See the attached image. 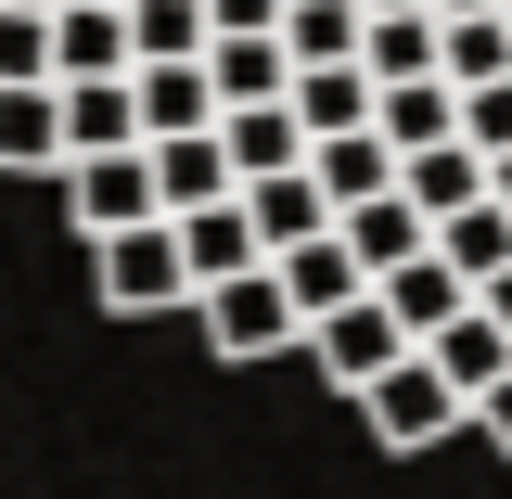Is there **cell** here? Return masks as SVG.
<instances>
[{"mask_svg": "<svg viewBox=\"0 0 512 499\" xmlns=\"http://www.w3.org/2000/svg\"><path fill=\"white\" fill-rule=\"evenodd\" d=\"M52 13H128V0H52Z\"/></svg>", "mask_w": 512, "mask_h": 499, "instance_id": "cell-36", "label": "cell"}, {"mask_svg": "<svg viewBox=\"0 0 512 499\" xmlns=\"http://www.w3.org/2000/svg\"><path fill=\"white\" fill-rule=\"evenodd\" d=\"M77 77H128V13H52V90Z\"/></svg>", "mask_w": 512, "mask_h": 499, "instance_id": "cell-21", "label": "cell"}, {"mask_svg": "<svg viewBox=\"0 0 512 499\" xmlns=\"http://www.w3.org/2000/svg\"><path fill=\"white\" fill-rule=\"evenodd\" d=\"M308 180H320L333 218H359V205L397 192V154H384V128H346V141H308Z\"/></svg>", "mask_w": 512, "mask_h": 499, "instance_id": "cell-10", "label": "cell"}, {"mask_svg": "<svg viewBox=\"0 0 512 499\" xmlns=\"http://www.w3.org/2000/svg\"><path fill=\"white\" fill-rule=\"evenodd\" d=\"M359 77H372V90H410V77H436V13H372V39H359Z\"/></svg>", "mask_w": 512, "mask_h": 499, "instance_id": "cell-22", "label": "cell"}, {"mask_svg": "<svg viewBox=\"0 0 512 499\" xmlns=\"http://www.w3.org/2000/svg\"><path fill=\"white\" fill-rule=\"evenodd\" d=\"M0 90H52V13H0Z\"/></svg>", "mask_w": 512, "mask_h": 499, "instance_id": "cell-28", "label": "cell"}, {"mask_svg": "<svg viewBox=\"0 0 512 499\" xmlns=\"http://www.w3.org/2000/svg\"><path fill=\"white\" fill-rule=\"evenodd\" d=\"M128 141H141L128 77H77V90H64V167H77V154H128Z\"/></svg>", "mask_w": 512, "mask_h": 499, "instance_id": "cell-17", "label": "cell"}, {"mask_svg": "<svg viewBox=\"0 0 512 499\" xmlns=\"http://www.w3.org/2000/svg\"><path fill=\"white\" fill-rule=\"evenodd\" d=\"M372 295H384V308H397V333H410V346H436L448 320L474 308V282H461V269H448V256H436V244L410 256V269H397V282H372Z\"/></svg>", "mask_w": 512, "mask_h": 499, "instance_id": "cell-14", "label": "cell"}, {"mask_svg": "<svg viewBox=\"0 0 512 499\" xmlns=\"http://www.w3.org/2000/svg\"><path fill=\"white\" fill-rule=\"evenodd\" d=\"M167 231H180V269H192V295H218V282L269 269V244H256V218H244V192H231V205H205V218H167Z\"/></svg>", "mask_w": 512, "mask_h": 499, "instance_id": "cell-7", "label": "cell"}, {"mask_svg": "<svg viewBox=\"0 0 512 499\" xmlns=\"http://www.w3.org/2000/svg\"><path fill=\"white\" fill-rule=\"evenodd\" d=\"M0 167H52L64 180V90H0Z\"/></svg>", "mask_w": 512, "mask_h": 499, "instance_id": "cell-23", "label": "cell"}, {"mask_svg": "<svg viewBox=\"0 0 512 499\" xmlns=\"http://www.w3.org/2000/svg\"><path fill=\"white\" fill-rule=\"evenodd\" d=\"M218 154H231V192L244 180H295L308 167V128H295V103H244V116H218Z\"/></svg>", "mask_w": 512, "mask_h": 499, "instance_id": "cell-8", "label": "cell"}, {"mask_svg": "<svg viewBox=\"0 0 512 499\" xmlns=\"http://www.w3.org/2000/svg\"><path fill=\"white\" fill-rule=\"evenodd\" d=\"M244 218H256V244H269V256H295V244L333 231V205H320L308 167H295V180H244Z\"/></svg>", "mask_w": 512, "mask_h": 499, "instance_id": "cell-18", "label": "cell"}, {"mask_svg": "<svg viewBox=\"0 0 512 499\" xmlns=\"http://www.w3.org/2000/svg\"><path fill=\"white\" fill-rule=\"evenodd\" d=\"M0 13H52V0H0Z\"/></svg>", "mask_w": 512, "mask_h": 499, "instance_id": "cell-37", "label": "cell"}, {"mask_svg": "<svg viewBox=\"0 0 512 499\" xmlns=\"http://www.w3.org/2000/svg\"><path fill=\"white\" fill-rule=\"evenodd\" d=\"M372 128H384V154H436V141H461V90H448V77L372 90Z\"/></svg>", "mask_w": 512, "mask_h": 499, "instance_id": "cell-16", "label": "cell"}, {"mask_svg": "<svg viewBox=\"0 0 512 499\" xmlns=\"http://www.w3.org/2000/svg\"><path fill=\"white\" fill-rule=\"evenodd\" d=\"M269 282H282V295H295V320H333V308H359V295H372V282H359V256H346V231H320V244H295V256H269Z\"/></svg>", "mask_w": 512, "mask_h": 499, "instance_id": "cell-9", "label": "cell"}, {"mask_svg": "<svg viewBox=\"0 0 512 499\" xmlns=\"http://www.w3.org/2000/svg\"><path fill=\"white\" fill-rule=\"evenodd\" d=\"M359 423H372L384 448H436V436H461L474 410H461V397H448V384L423 372V346H410V359H397V372H384L372 397H359Z\"/></svg>", "mask_w": 512, "mask_h": 499, "instance_id": "cell-4", "label": "cell"}, {"mask_svg": "<svg viewBox=\"0 0 512 499\" xmlns=\"http://www.w3.org/2000/svg\"><path fill=\"white\" fill-rule=\"evenodd\" d=\"M192 308H205V346H218V359H282V346H308V320H295V295H282L269 269L218 282V295H192Z\"/></svg>", "mask_w": 512, "mask_h": 499, "instance_id": "cell-3", "label": "cell"}, {"mask_svg": "<svg viewBox=\"0 0 512 499\" xmlns=\"http://www.w3.org/2000/svg\"><path fill=\"white\" fill-rule=\"evenodd\" d=\"M474 13H512V0H436V26H474Z\"/></svg>", "mask_w": 512, "mask_h": 499, "instance_id": "cell-32", "label": "cell"}, {"mask_svg": "<svg viewBox=\"0 0 512 499\" xmlns=\"http://www.w3.org/2000/svg\"><path fill=\"white\" fill-rule=\"evenodd\" d=\"M308 359L346 384V397H372V384L410 359V333H397V308H384V295H359V308H333V320L308 333Z\"/></svg>", "mask_w": 512, "mask_h": 499, "instance_id": "cell-5", "label": "cell"}, {"mask_svg": "<svg viewBox=\"0 0 512 499\" xmlns=\"http://www.w3.org/2000/svg\"><path fill=\"white\" fill-rule=\"evenodd\" d=\"M333 231H346V256H359V282H397L410 256L436 244V231H423V218H410L397 192H384V205H359V218H333Z\"/></svg>", "mask_w": 512, "mask_h": 499, "instance_id": "cell-20", "label": "cell"}, {"mask_svg": "<svg viewBox=\"0 0 512 499\" xmlns=\"http://www.w3.org/2000/svg\"><path fill=\"white\" fill-rule=\"evenodd\" d=\"M90 282H103V308H116V320L192 308V269H180V231H167V218H154V231H116V244H90Z\"/></svg>", "mask_w": 512, "mask_h": 499, "instance_id": "cell-1", "label": "cell"}, {"mask_svg": "<svg viewBox=\"0 0 512 499\" xmlns=\"http://www.w3.org/2000/svg\"><path fill=\"white\" fill-rule=\"evenodd\" d=\"M128 103H141V141H192V128H218L205 64H128Z\"/></svg>", "mask_w": 512, "mask_h": 499, "instance_id": "cell-12", "label": "cell"}, {"mask_svg": "<svg viewBox=\"0 0 512 499\" xmlns=\"http://www.w3.org/2000/svg\"><path fill=\"white\" fill-rule=\"evenodd\" d=\"M141 154H154V205H167V218L231 205V154H218V128H192V141H141Z\"/></svg>", "mask_w": 512, "mask_h": 499, "instance_id": "cell-13", "label": "cell"}, {"mask_svg": "<svg viewBox=\"0 0 512 499\" xmlns=\"http://www.w3.org/2000/svg\"><path fill=\"white\" fill-rule=\"evenodd\" d=\"M359 39H372V13H359V0H295V13H282V52H295V77H320V64H359Z\"/></svg>", "mask_w": 512, "mask_h": 499, "instance_id": "cell-19", "label": "cell"}, {"mask_svg": "<svg viewBox=\"0 0 512 499\" xmlns=\"http://www.w3.org/2000/svg\"><path fill=\"white\" fill-rule=\"evenodd\" d=\"M423 372H436L448 397L474 410V397H487V384L512 372V333H500V320H487V308H461V320H448V333H436V346H423Z\"/></svg>", "mask_w": 512, "mask_h": 499, "instance_id": "cell-15", "label": "cell"}, {"mask_svg": "<svg viewBox=\"0 0 512 499\" xmlns=\"http://www.w3.org/2000/svg\"><path fill=\"white\" fill-rule=\"evenodd\" d=\"M487 205H500V218H512V154H500V167H487Z\"/></svg>", "mask_w": 512, "mask_h": 499, "instance_id": "cell-34", "label": "cell"}, {"mask_svg": "<svg viewBox=\"0 0 512 499\" xmlns=\"http://www.w3.org/2000/svg\"><path fill=\"white\" fill-rule=\"evenodd\" d=\"M295 0H205V39H282Z\"/></svg>", "mask_w": 512, "mask_h": 499, "instance_id": "cell-30", "label": "cell"}, {"mask_svg": "<svg viewBox=\"0 0 512 499\" xmlns=\"http://www.w3.org/2000/svg\"><path fill=\"white\" fill-rule=\"evenodd\" d=\"M461 141H474L487 167L512 154V77H487V90H461Z\"/></svg>", "mask_w": 512, "mask_h": 499, "instance_id": "cell-29", "label": "cell"}, {"mask_svg": "<svg viewBox=\"0 0 512 499\" xmlns=\"http://www.w3.org/2000/svg\"><path fill=\"white\" fill-rule=\"evenodd\" d=\"M205 90H218V116L295 103V52H282V39H205Z\"/></svg>", "mask_w": 512, "mask_h": 499, "instance_id": "cell-11", "label": "cell"}, {"mask_svg": "<svg viewBox=\"0 0 512 499\" xmlns=\"http://www.w3.org/2000/svg\"><path fill=\"white\" fill-rule=\"evenodd\" d=\"M295 128H308V141L372 128V77H359V64H320V77H295Z\"/></svg>", "mask_w": 512, "mask_h": 499, "instance_id": "cell-24", "label": "cell"}, {"mask_svg": "<svg viewBox=\"0 0 512 499\" xmlns=\"http://www.w3.org/2000/svg\"><path fill=\"white\" fill-rule=\"evenodd\" d=\"M436 77H448V90H487V77H512V13L436 26Z\"/></svg>", "mask_w": 512, "mask_h": 499, "instance_id": "cell-26", "label": "cell"}, {"mask_svg": "<svg viewBox=\"0 0 512 499\" xmlns=\"http://www.w3.org/2000/svg\"><path fill=\"white\" fill-rule=\"evenodd\" d=\"M436 256L461 269V282H474V295H487V282L512 269V218H500V205H461V218L436 231Z\"/></svg>", "mask_w": 512, "mask_h": 499, "instance_id": "cell-27", "label": "cell"}, {"mask_svg": "<svg viewBox=\"0 0 512 499\" xmlns=\"http://www.w3.org/2000/svg\"><path fill=\"white\" fill-rule=\"evenodd\" d=\"M474 436H487V448H512V372L487 384V397H474Z\"/></svg>", "mask_w": 512, "mask_h": 499, "instance_id": "cell-31", "label": "cell"}, {"mask_svg": "<svg viewBox=\"0 0 512 499\" xmlns=\"http://www.w3.org/2000/svg\"><path fill=\"white\" fill-rule=\"evenodd\" d=\"M359 13H436V0H359Z\"/></svg>", "mask_w": 512, "mask_h": 499, "instance_id": "cell-35", "label": "cell"}, {"mask_svg": "<svg viewBox=\"0 0 512 499\" xmlns=\"http://www.w3.org/2000/svg\"><path fill=\"white\" fill-rule=\"evenodd\" d=\"M397 205H410L423 231H448L461 205H487V154H474V141H436V154H397Z\"/></svg>", "mask_w": 512, "mask_h": 499, "instance_id": "cell-6", "label": "cell"}, {"mask_svg": "<svg viewBox=\"0 0 512 499\" xmlns=\"http://www.w3.org/2000/svg\"><path fill=\"white\" fill-rule=\"evenodd\" d=\"M474 308H487V320H500V333H512V269H500V282H487V295H474Z\"/></svg>", "mask_w": 512, "mask_h": 499, "instance_id": "cell-33", "label": "cell"}, {"mask_svg": "<svg viewBox=\"0 0 512 499\" xmlns=\"http://www.w3.org/2000/svg\"><path fill=\"white\" fill-rule=\"evenodd\" d=\"M128 64H205V0H128Z\"/></svg>", "mask_w": 512, "mask_h": 499, "instance_id": "cell-25", "label": "cell"}, {"mask_svg": "<svg viewBox=\"0 0 512 499\" xmlns=\"http://www.w3.org/2000/svg\"><path fill=\"white\" fill-rule=\"evenodd\" d=\"M64 205H77V231L90 244H116V231H154L167 205H154V154L128 141V154H77L64 167Z\"/></svg>", "mask_w": 512, "mask_h": 499, "instance_id": "cell-2", "label": "cell"}]
</instances>
